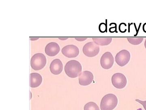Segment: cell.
I'll return each mask as SVG.
<instances>
[{"mask_svg":"<svg viewBox=\"0 0 146 110\" xmlns=\"http://www.w3.org/2000/svg\"><path fill=\"white\" fill-rule=\"evenodd\" d=\"M82 71L81 64L78 61L72 60L68 61L65 66V73L68 77L76 78L79 76Z\"/></svg>","mask_w":146,"mask_h":110,"instance_id":"6da1fadb","label":"cell"},{"mask_svg":"<svg viewBox=\"0 0 146 110\" xmlns=\"http://www.w3.org/2000/svg\"><path fill=\"white\" fill-rule=\"evenodd\" d=\"M118 104L117 97L113 94L109 93L105 95L101 101V110H112Z\"/></svg>","mask_w":146,"mask_h":110,"instance_id":"7a4b0ae2","label":"cell"},{"mask_svg":"<svg viewBox=\"0 0 146 110\" xmlns=\"http://www.w3.org/2000/svg\"><path fill=\"white\" fill-rule=\"evenodd\" d=\"M46 58L44 54L37 53L33 56L31 60V66L35 71L41 70L46 66Z\"/></svg>","mask_w":146,"mask_h":110,"instance_id":"3957f363","label":"cell"},{"mask_svg":"<svg viewBox=\"0 0 146 110\" xmlns=\"http://www.w3.org/2000/svg\"><path fill=\"white\" fill-rule=\"evenodd\" d=\"M100 47L94 42H88L84 46L83 54L88 57H94L96 56L100 52Z\"/></svg>","mask_w":146,"mask_h":110,"instance_id":"277c9868","label":"cell"},{"mask_svg":"<svg viewBox=\"0 0 146 110\" xmlns=\"http://www.w3.org/2000/svg\"><path fill=\"white\" fill-rule=\"evenodd\" d=\"M111 81L114 87L119 89H122L125 87L127 83L125 76L122 73H120L114 74L112 76Z\"/></svg>","mask_w":146,"mask_h":110,"instance_id":"5b68a950","label":"cell"},{"mask_svg":"<svg viewBox=\"0 0 146 110\" xmlns=\"http://www.w3.org/2000/svg\"><path fill=\"white\" fill-rule=\"evenodd\" d=\"M130 54L129 51L127 50H122L116 55L115 61L120 66H123L128 63L130 60Z\"/></svg>","mask_w":146,"mask_h":110,"instance_id":"8992f818","label":"cell"},{"mask_svg":"<svg viewBox=\"0 0 146 110\" xmlns=\"http://www.w3.org/2000/svg\"><path fill=\"white\" fill-rule=\"evenodd\" d=\"M114 63V57L110 52H106L102 56L100 59V64L103 68L110 69L112 67Z\"/></svg>","mask_w":146,"mask_h":110,"instance_id":"52a82bcc","label":"cell"},{"mask_svg":"<svg viewBox=\"0 0 146 110\" xmlns=\"http://www.w3.org/2000/svg\"><path fill=\"white\" fill-rule=\"evenodd\" d=\"M62 53L64 56L68 58H76L79 54V50L75 45H68L62 48Z\"/></svg>","mask_w":146,"mask_h":110,"instance_id":"ba28073f","label":"cell"},{"mask_svg":"<svg viewBox=\"0 0 146 110\" xmlns=\"http://www.w3.org/2000/svg\"><path fill=\"white\" fill-rule=\"evenodd\" d=\"M94 79L92 73L89 71H84L79 76V83L81 86L89 85L93 82Z\"/></svg>","mask_w":146,"mask_h":110,"instance_id":"9c48e42d","label":"cell"},{"mask_svg":"<svg viewBox=\"0 0 146 110\" xmlns=\"http://www.w3.org/2000/svg\"><path fill=\"white\" fill-rule=\"evenodd\" d=\"M59 45L56 42H50L45 47V53L49 56H54L60 52Z\"/></svg>","mask_w":146,"mask_h":110,"instance_id":"30bf717a","label":"cell"},{"mask_svg":"<svg viewBox=\"0 0 146 110\" xmlns=\"http://www.w3.org/2000/svg\"><path fill=\"white\" fill-rule=\"evenodd\" d=\"M50 69L53 74L55 75L60 74L63 70L62 62L58 59L54 60L50 64Z\"/></svg>","mask_w":146,"mask_h":110,"instance_id":"8fae6325","label":"cell"},{"mask_svg":"<svg viewBox=\"0 0 146 110\" xmlns=\"http://www.w3.org/2000/svg\"><path fill=\"white\" fill-rule=\"evenodd\" d=\"M42 78L39 73H33L30 74V87L32 88H36L42 84Z\"/></svg>","mask_w":146,"mask_h":110,"instance_id":"7c38bea8","label":"cell"},{"mask_svg":"<svg viewBox=\"0 0 146 110\" xmlns=\"http://www.w3.org/2000/svg\"><path fill=\"white\" fill-rule=\"evenodd\" d=\"M94 43L98 45L101 46H106L111 43L112 41V38H93Z\"/></svg>","mask_w":146,"mask_h":110,"instance_id":"4fadbf2b","label":"cell"},{"mask_svg":"<svg viewBox=\"0 0 146 110\" xmlns=\"http://www.w3.org/2000/svg\"><path fill=\"white\" fill-rule=\"evenodd\" d=\"M84 110H100L98 105L95 102H88L84 106Z\"/></svg>","mask_w":146,"mask_h":110,"instance_id":"5bb4252c","label":"cell"},{"mask_svg":"<svg viewBox=\"0 0 146 110\" xmlns=\"http://www.w3.org/2000/svg\"><path fill=\"white\" fill-rule=\"evenodd\" d=\"M128 41L133 45H138L141 44L143 40V38H127Z\"/></svg>","mask_w":146,"mask_h":110,"instance_id":"9a60e30c","label":"cell"},{"mask_svg":"<svg viewBox=\"0 0 146 110\" xmlns=\"http://www.w3.org/2000/svg\"><path fill=\"white\" fill-rule=\"evenodd\" d=\"M100 31L102 33L105 32L107 30V25L106 24L104 23H102L100 24L99 27Z\"/></svg>","mask_w":146,"mask_h":110,"instance_id":"2e32d148","label":"cell"},{"mask_svg":"<svg viewBox=\"0 0 146 110\" xmlns=\"http://www.w3.org/2000/svg\"><path fill=\"white\" fill-rule=\"evenodd\" d=\"M135 100H136V102H138V103L143 105L145 109L146 110V101H141V100H138V99H136Z\"/></svg>","mask_w":146,"mask_h":110,"instance_id":"e0dca14e","label":"cell"},{"mask_svg":"<svg viewBox=\"0 0 146 110\" xmlns=\"http://www.w3.org/2000/svg\"><path fill=\"white\" fill-rule=\"evenodd\" d=\"M76 40L79 41H83L84 40H86L87 38H76Z\"/></svg>","mask_w":146,"mask_h":110,"instance_id":"ac0fdd59","label":"cell"},{"mask_svg":"<svg viewBox=\"0 0 146 110\" xmlns=\"http://www.w3.org/2000/svg\"><path fill=\"white\" fill-rule=\"evenodd\" d=\"M143 31L145 32L146 33V23L144 24L143 26Z\"/></svg>","mask_w":146,"mask_h":110,"instance_id":"d6986e66","label":"cell"},{"mask_svg":"<svg viewBox=\"0 0 146 110\" xmlns=\"http://www.w3.org/2000/svg\"><path fill=\"white\" fill-rule=\"evenodd\" d=\"M145 48L146 49V39L145 40Z\"/></svg>","mask_w":146,"mask_h":110,"instance_id":"ffe728a7","label":"cell"}]
</instances>
